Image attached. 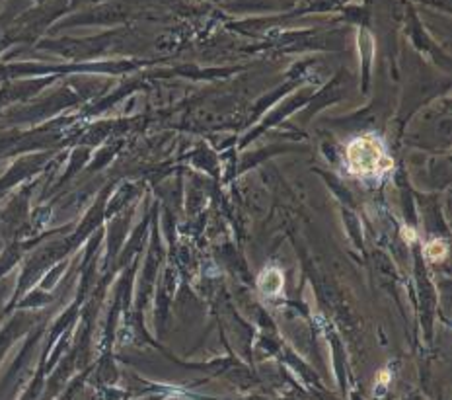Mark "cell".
I'll list each match as a JSON object with an SVG mask.
<instances>
[{
  "instance_id": "obj_1",
  "label": "cell",
  "mask_w": 452,
  "mask_h": 400,
  "mask_svg": "<svg viewBox=\"0 0 452 400\" xmlns=\"http://www.w3.org/2000/svg\"><path fill=\"white\" fill-rule=\"evenodd\" d=\"M347 166L353 174L373 176L392 170L394 160L386 153V146L378 137L363 135L347 145Z\"/></svg>"
},
{
  "instance_id": "obj_2",
  "label": "cell",
  "mask_w": 452,
  "mask_h": 400,
  "mask_svg": "<svg viewBox=\"0 0 452 400\" xmlns=\"http://www.w3.org/2000/svg\"><path fill=\"white\" fill-rule=\"evenodd\" d=\"M257 285L261 293H265L267 297H275L283 289V273L277 267H267L265 271H261V276L257 279Z\"/></svg>"
},
{
  "instance_id": "obj_3",
  "label": "cell",
  "mask_w": 452,
  "mask_h": 400,
  "mask_svg": "<svg viewBox=\"0 0 452 400\" xmlns=\"http://www.w3.org/2000/svg\"><path fill=\"white\" fill-rule=\"evenodd\" d=\"M425 256H427V260L439 264V262H442L448 256V246H446L444 240H431V242L425 244Z\"/></svg>"
},
{
  "instance_id": "obj_4",
  "label": "cell",
  "mask_w": 452,
  "mask_h": 400,
  "mask_svg": "<svg viewBox=\"0 0 452 400\" xmlns=\"http://www.w3.org/2000/svg\"><path fill=\"white\" fill-rule=\"evenodd\" d=\"M402 236H404V240H408V242H415V238H417L415 231L409 229V227H404V229H402Z\"/></svg>"
},
{
  "instance_id": "obj_5",
  "label": "cell",
  "mask_w": 452,
  "mask_h": 400,
  "mask_svg": "<svg viewBox=\"0 0 452 400\" xmlns=\"http://www.w3.org/2000/svg\"><path fill=\"white\" fill-rule=\"evenodd\" d=\"M378 379H380V383H388V371H382Z\"/></svg>"
}]
</instances>
